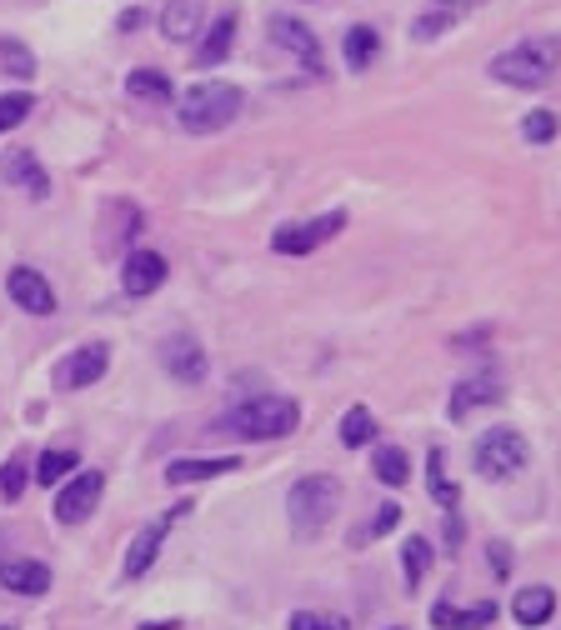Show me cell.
<instances>
[{"label": "cell", "instance_id": "1", "mask_svg": "<svg viewBox=\"0 0 561 630\" xmlns=\"http://www.w3.org/2000/svg\"><path fill=\"white\" fill-rule=\"evenodd\" d=\"M296 425H301V406L291 396H251L241 406H231L216 421V430L221 436H241V440H281Z\"/></svg>", "mask_w": 561, "mask_h": 630}, {"label": "cell", "instance_id": "2", "mask_svg": "<svg viewBox=\"0 0 561 630\" xmlns=\"http://www.w3.org/2000/svg\"><path fill=\"white\" fill-rule=\"evenodd\" d=\"M241 105H246L241 86H231V80H201V86H191L176 101V120L191 136H216V130H226L241 116Z\"/></svg>", "mask_w": 561, "mask_h": 630}, {"label": "cell", "instance_id": "3", "mask_svg": "<svg viewBox=\"0 0 561 630\" xmlns=\"http://www.w3.org/2000/svg\"><path fill=\"white\" fill-rule=\"evenodd\" d=\"M486 70H492V80H501V86L536 90L561 70V46L557 40H522V46H511V51L496 55Z\"/></svg>", "mask_w": 561, "mask_h": 630}, {"label": "cell", "instance_id": "4", "mask_svg": "<svg viewBox=\"0 0 561 630\" xmlns=\"http://www.w3.org/2000/svg\"><path fill=\"white\" fill-rule=\"evenodd\" d=\"M336 505H341V480L336 476H306V480H296V486H291V496H286L291 530H296L301 540L321 536V530L331 526Z\"/></svg>", "mask_w": 561, "mask_h": 630}, {"label": "cell", "instance_id": "5", "mask_svg": "<svg viewBox=\"0 0 561 630\" xmlns=\"http://www.w3.org/2000/svg\"><path fill=\"white\" fill-rule=\"evenodd\" d=\"M471 461H476V471H482L486 480H511L526 465V440L517 436V430H507V425H496V430L476 436Z\"/></svg>", "mask_w": 561, "mask_h": 630}, {"label": "cell", "instance_id": "6", "mask_svg": "<svg viewBox=\"0 0 561 630\" xmlns=\"http://www.w3.org/2000/svg\"><path fill=\"white\" fill-rule=\"evenodd\" d=\"M346 226V210H331V216H316V220H296V226H281V231L271 235V250H281V256H311L321 241H331V235Z\"/></svg>", "mask_w": 561, "mask_h": 630}, {"label": "cell", "instance_id": "7", "mask_svg": "<svg viewBox=\"0 0 561 630\" xmlns=\"http://www.w3.org/2000/svg\"><path fill=\"white\" fill-rule=\"evenodd\" d=\"M101 490H105L101 471H80V476H71L66 490L55 496V520H61V526H80V520L101 505Z\"/></svg>", "mask_w": 561, "mask_h": 630}, {"label": "cell", "instance_id": "8", "mask_svg": "<svg viewBox=\"0 0 561 630\" xmlns=\"http://www.w3.org/2000/svg\"><path fill=\"white\" fill-rule=\"evenodd\" d=\"M271 40L281 46L286 55H296L311 76H327V61H321V40H316L311 26H301L291 15H271Z\"/></svg>", "mask_w": 561, "mask_h": 630}, {"label": "cell", "instance_id": "9", "mask_svg": "<svg viewBox=\"0 0 561 630\" xmlns=\"http://www.w3.org/2000/svg\"><path fill=\"white\" fill-rule=\"evenodd\" d=\"M161 365H166L181 386H201L206 371H211V360H206V350H201L196 335H170L166 346H161Z\"/></svg>", "mask_w": 561, "mask_h": 630}, {"label": "cell", "instance_id": "10", "mask_svg": "<svg viewBox=\"0 0 561 630\" xmlns=\"http://www.w3.org/2000/svg\"><path fill=\"white\" fill-rule=\"evenodd\" d=\"M105 365H111V346H105V340H91V346L71 350L66 365L55 371V381H61V390H86L105 375Z\"/></svg>", "mask_w": 561, "mask_h": 630}, {"label": "cell", "instance_id": "11", "mask_svg": "<svg viewBox=\"0 0 561 630\" xmlns=\"http://www.w3.org/2000/svg\"><path fill=\"white\" fill-rule=\"evenodd\" d=\"M5 291H11V300L26 316H55V291L46 285V275L30 266H15L11 275H5Z\"/></svg>", "mask_w": 561, "mask_h": 630}, {"label": "cell", "instance_id": "12", "mask_svg": "<svg viewBox=\"0 0 561 630\" xmlns=\"http://www.w3.org/2000/svg\"><path fill=\"white\" fill-rule=\"evenodd\" d=\"M120 285H126V296H156L166 285V256L161 250H131L120 266Z\"/></svg>", "mask_w": 561, "mask_h": 630}, {"label": "cell", "instance_id": "13", "mask_svg": "<svg viewBox=\"0 0 561 630\" xmlns=\"http://www.w3.org/2000/svg\"><path fill=\"white\" fill-rule=\"evenodd\" d=\"M201 30H206V0H166V11H161V36L176 40V46H191Z\"/></svg>", "mask_w": 561, "mask_h": 630}, {"label": "cell", "instance_id": "14", "mask_svg": "<svg viewBox=\"0 0 561 630\" xmlns=\"http://www.w3.org/2000/svg\"><path fill=\"white\" fill-rule=\"evenodd\" d=\"M191 505H176V511L166 515V520H156V526H145L141 536L131 540V551H126V580H136V576H145V570L156 566V555H161V545H166V530H170V520L176 515H186Z\"/></svg>", "mask_w": 561, "mask_h": 630}, {"label": "cell", "instance_id": "15", "mask_svg": "<svg viewBox=\"0 0 561 630\" xmlns=\"http://www.w3.org/2000/svg\"><path fill=\"white\" fill-rule=\"evenodd\" d=\"M0 176L11 180L15 191H26L30 201H46V191H51V176H46V166H40L30 151H11V155H5Z\"/></svg>", "mask_w": 561, "mask_h": 630}, {"label": "cell", "instance_id": "16", "mask_svg": "<svg viewBox=\"0 0 561 630\" xmlns=\"http://www.w3.org/2000/svg\"><path fill=\"white\" fill-rule=\"evenodd\" d=\"M0 586L15 595H46L51 591V566L46 561H5L0 566Z\"/></svg>", "mask_w": 561, "mask_h": 630}, {"label": "cell", "instance_id": "17", "mask_svg": "<svg viewBox=\"0 0 561 630\" xmlns=\"http://www.w3.org/2000/svg\"><path fill=\"white\" fill-rule=\"evenodd\" d=\"M492 620H496V605L492 601L471 605V610H461V605H451V601L431 605V626H436V630H486Z\"/></svg>", "mask_w": 561, "mask_h": 630}, {"label": "cell", "instance_id": "18", "mask_svg": "<svg viewBox=\"0 0 561 630\" xmlns=\"http://www.w3.org/2000/svg\"><path fill=\"white\" fill-rule=\"evenodd\" d=\"M231 471H241L235 455H206V461H170L166 480L170 486H191V480H216V476H231Z\"/></svg>", "mask_w": 561, "mask_h": 630}, {"label": "cell", "instance_id": "19", "mask_svg": "<svg viewBox=\"0 0 561 630\" xmlns=\"http://www.w3.org/2000/svg\"><path fill=\"white\" fill-rule=\"evenodd\" d=\"M496 400H501V386L486 381V375H471V381H461V386L451 390V406H446V411H451V421H467L476 406H496Z\"/></svg>", "mask_w": 561, "mask_h": 630}, {"label": "cell", "instance_id": "20", "mask_svg": "<svg viewBox=\"0 0 561 630\" xmlns=\"http://www.w3.org/2000/svg\"><path fill=\"white\" fill-rule=\"evenodd\" d=\"M511 616L522 620V626H547V620L557 616V595H551V586H526V591H517Z\"/></svg>", "mask_w": 561, "mask_h": 630}, {"label": "cell", "instance_id": "21", "mask_svg": "<svg viewBox=\"0 0 561 630\" xmlns=\"http://www.w3.org/2000/svg\"><path fill=\"white\" fill-rule=\"evenodd\" d=\"M231 40H235V11H221L216 21H211V36L201 40V51H196V65H201V70L221 65L226 55H231Z\"/></svg>", "mask_w": 561, "mask_h": 630}, {"label": "cell", "instance_id": "22", "mask_svg": "<svg viewBox=\"0 0 561 630\" xmlns=\"http://www.w3.org/2000/svg\"><path fill=\"white\" fill-rule=\"evenodd\" d=\"M346 65L352 70H366V65H377V55H381V30L377 26H352L346 30Z\"/></svg>", "mask_w": 561, "mask_h": 630}, {"label": "cell", "instance_id": "23", "mask_svg": "<svg viewBox=\"0 0 561 630\" xmlns=\"http://www.w3.org/2000/svg\"><path fill=\"white\" fill-rule=\"evenodd\" d=\"M126 95H136V101H161V105H166L170 95H176V86H170L166 70H151V65H141V70H131V76H126Z\"/></svg>", "mask_w": 561, "mask_h": 630}, {"label": "cell", "instance_id": "24", "mask_svg": "<svg viewBox=\"0 0 561 630\" xmlns=\"http://www.w3.org/2000/svg\"><path fill=\"white\" fill-rule=\"evenodd\" d=\"M426 490H431V501L442 505V511H457L461 490H457V480L446 476V455H442V450H431V455H426Z\"/></svg>", "mask_w": 561, "mask_h": 630}, {"label": "cell", "instance_id": "25", "mask_svg": "<svg viewBox=\"0 0 561 630\" xmlns=\"http://www.w3.org/2000/svg\"><path fill=\"white\" fill-rule=\"evenodd\" d=\"M71 471H80L76 450H40V461H36V480H40V486H61Z\"/></svg>", "mask_w": 561, "mask_h": 630}, {"label": "cell", "instance_id": "26", "mask_svg": "<svg viewBox=\"0 0 561 630\" xmlns=\"http://www.w3.org/2000/svg\"><path fill=\"white\" fill-rule=\"evenodd\" d=\"M371 436H377V415L366 411V406H352V411L341 415V446L346 450H361Z\"/></svg>", "mask_w": 561, "mask_h": 630}, {"label": "cell", "instance_id": "27", "mask_svg": "<svg viewBox=\"0 0 561 630\" xmlns=\"http://www.w3.org/2000/svg\"><path fill=\"white\" fill-rule=\"evenodd\" d=\"M371 471H377L381 486H406V476H411V461H406L401 446H381L377 461H371Z\"/></svg>", "mask_w": 561, "mask_h": 630}, {"label": "cell", "instance_id": "28", "mask_svg": "<svg viewBox=\"0 0 561 630\" xmlns=\"http://www.w3.org/2000/svg\"><path fill=\"white\" fill-rule=\"evenodd\" d=\"M426 570H431V545L421 536H411L406 540V551H401V576H406V591H417L421 580H426Z\"/></svg>", "mask_w": 561, "mask_h": 630}, {"label": "cell", "instance_id": "29", "mask_svg": "<svg viewBox=\"0 0 561 630\" xmlns=\"http://www.w3.org/2000/svg\"><path fill=\"white\" fill-rule=\"evenodd\" d=\"M30 111H36V101H30L26 90H15V95H0V136L21 126V120H26Z\"/></svg>", "mask_w": 561, "mask_h": 630}, {"label": "cell", "instance_id": "30", "mask_svg": "<svg viewBox=\"0 0 561 630\" xmlns=\"http://www.w3.org/2000/svg\"><path fill=\"white\" fill-rule=\"evenodd\" d=\"M0 65H11V76H21V80L36 76V55L21 40H0Z\"/></svg>", "mask_w": 561, "mask_h": 630}, {"label": "cell", "instance_id": "31", "mask_svg": "<svg viewBox=\"0 0 561 630\" xmlns=\"http://www.w3.org/2000/svg\"><path fill=\"white\" fill-rule=\"evenodd\" d=\"M522 136H526L532 145H547L551 136H557V116H551V111H526Z\"/></svg>", "mask_w": 561, "mask_h": 630}, {"label": "cell", "instance_id": "32", "mask_svg": "<svg viewBox=\"0 0 561 630\" xmlns=\"http://www.w3.org/2000/svg\"><path fill=\"white\" fill-rule=\"evenodd\" d=\"M21 490H26V461L11 455V461L0 465V496H5V501H21Z\"/></svg>", "mask_w": 561, "mask_h": 630}, {"label": "cell", "instance_id": "33", "mask_svg": "<svg viewBox=\"0 0 561 630\" xmlns=\"http://www.w3.org/2000/svg\"><path fill=\"white\" fill-rule=\"evenodd\" d=\"M396 520H401V505H381L377 520L356 530V540H377V536H386V530H396Z\"/></svg>", "mask_w": 561, "mask_h": 630}, {"label": "cell", "instance_id": "34", "mask_svg": "<svg viewBox=\"0 0 561 630\" xmlns=\"http://www.w3.org/2000/svg\"><path fill=\"white\" fill-rule=\"evenodd\" d=\"M291 630H346L341 616H316V610H296L291 616Z\"/></svg>", "mask_w": 561, "mask_h": 630}, {"label": "cell", "instance_id": "35", "mask_svg": "<svg viewBox=\"0 0 561 630\" xmlns=\"http://www.w3.org/2000/svg\"><path fill=\"white\" fill-rule=\"evenodd\" d=\"M442 30H451V15H446V11H431V15H421V21H417V40H436Z\"/></svg>", "mask_w": 561, "mask_h": 630}, {"label": "cell", "instance_id": "36", "mask_svg": "<svg viewBox=\"0 0 561 630\" xmlns=\"http://www.w3.org/2000/svg\"><path fill=\"white\" fill-rule=\"evenodd\" d=\"M457 545H461V515L446 511V551H457Z\"/></svg>", "mask_w": 561, "mask_h": 630}, {"label": "cell", "instance_id": "37", "mask_svg": "<svg viewBox=\"0 0 561 630\" xmlns=\"http://www.w3.org/2000/svg\"><path fill=\"white\" fill-rule=\"evenodd\" d=\"M492 561H496V570H501V576H507V570H511V555H507V545H492Z\"/></svg>", "mask_w": 561, "mask_h": 630}, {"label": "cell", "instance_id": "38", "mask_svg": "<svg viewBox=\"0 0 561 630\" xmlns=\"http://www.w3.org/2000/svg\"><path fill=\"white\" fill-rule=\"evenodd\" d=\"M141 630H181V620H145Z\"/></svg>", "mask_w": 561, "mask_h": 630}, {"label": "cell", "instance_id": "39", "mask_svg": "<svg viewBox=\"0 0 561 630\" xmlns=\"http://www.w3.org/2000/svg\"><path fill=\"white\" fill-rule=\"evenodd\" d=\"M0 630H15V626H0Z\"/></svg>", "mask_w": 561, "mask_h": 630}, {"label": "cell", "instance_id": "40", "mask_svg": "<svg viewBox=\"0 0 561 630\" xmlns=\"http://www.w3.org/2000/svg\"><path fill=\"white\" fill-rule=\"evenodd\" d=\"M392 630H401V626H392Z\"/></svg>", "mask_w": 561, "mask_h": 630}]
</instances>
